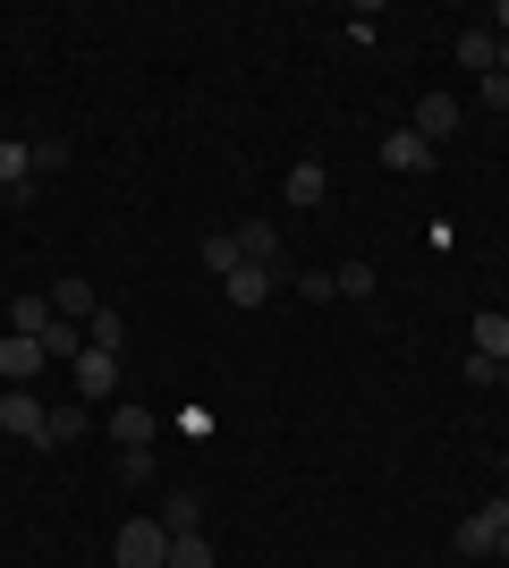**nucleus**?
I'll use <instances>...</instances> for the list:
<instances>
[{
  "label": "nucleus",
  "instance_id": "18",
  "mask_svg": "<svg viewBox=\"0 0 509 568\" xmlns=\"http://www.w3.org/2000/svg\"><path fill=\"white\" fill-rule=\"evenodd\" d=\"M162 526H170V535H204V500H195V493H170L162 500Z\"/></svg>",
  "mask_w": 509,
  "mask_h": 568
},
{
  "label": "nucleus",
  "instance_id": "13",
  "mask_svg": "<svg viewBox=\"0 0 509 568\" xmlns=\"http://www.w3.org/2000/svg\"><path fill=\"white\" fill-rule=\"evenodd\" d=\"M18 187H34V144L0 136V195H18Z\"/></svg>",
  "mask_w": 509,
  "mask_h": 568
},
{
  "label": "nucleus",
  "instance_id": "4",
  "mask_svg": "<svg viewBox=\"0 0 509 568\" xmlns=\"http://www.w3.org/2000/svg\"><path fill=\"white\" fill-rule=\"evenodd\" d=\"M69 382H77V399H85V407H102L111 390H120V356H111V348H85L69 365Z\"/></svg>",
  "mask_w": 509,
  "mask_h": 568
},
{
  "label": "nucleus",
  "instance_id": "26",
  "mask_svg": "<svg viewBox=\"0 0 509 568\" xmlns=\"http://www.w3.org/2000/svg\"><path fill=\"white\" fill-rule=\"evenodd\" d=\"M492 551H501V560H509V526H501V544H492Z\"/></svg>",
  "mask_w": 509,
  "mask_h": 568
},
{
  "label": "nucleus",
  "instance_id": "5",
  "mask_svg": "<svg viewBox=\"0 0 509 568\" xmlns=\"http://www.w3.org/2000/svg\"><path fill=\"white\" fill-rule=\"evenodd\" d=\"M51 356H43V339H18V332H0V382H9V390H26V382L43 374Z\"/></svg>",
  "mask_w": 509,
  "mask_h": 568
},
{
  "label": "nucleus",
  "instance_id": "21",
  "mask_svg": "<svg viewBox=\"0 0 509 568\" xmlns=\"http://www.w3.org/2000/svg\"><path fill=\"white\" fill-rule=\"evenodd\" d=\"M153 475H162V467H153V450H120V484H128V493H145Z\"/></svg>",
  "mask_w": 509,
  "mask_h": 568
},
{
  "label": "nucleus",
  "instance_id": "19",
  "mask_svg": "<svg viewBox=\"0 0 509 568\" xmlns=\"http://www.w3.org/2000/svg\"><path fill=\"white\" fill-rule=\"evenodd\" d=\"M85 348H111V356H120V348H128V323H120L111 306H102L94 323H85Z\"/></svg>",
  "mask_w": 509,
  "mask_h": 568
},
{
  "label": "nucleus",
  "instance_id": "14",
  "mask_svg": "<svg viewBox=\"0 0 509 568\" xmlns=\"http://www.w3.org/2000/svg\"><path fill=\"white\" fill-rule=\"evenodd\" d=\"M51 323H60V314H51V297H9V332H18V339H43Z\"/></svg>",
  "mask_w": 509,
  "mask_h": 568
},
{
  "label": "nucleus",
  "instance_id": "9",
  "mask_svg": "<svg viewBox=\"0 0 509 568\" xmlns=\"http://www.w3.org/2000/svg\"><path fill=\"white\" fill-rule=\"evenodd\" d=\"M281 195H289L297 213H315L323 195H332V170H323V162H289V179H281Z\"/></svg>",
  "mask_w": 509,
  "mask_h": 568
},
{
  "label": "nucleus",
  "instance_id": "7",
  "mask_svg": "<svg viewBox=\"0 0 509 568\" xmlns=\"http://www.w3.org/2000/svg\"><path fill=\"white\" fill-rule=\"evenodd\" d=\"M51 314H60V323H94V314H102L94 281H77V272H69V281H51Z\"/></svg>",
  "mask_w": 509,
  "mask_h": 568
},
{
  "label": "nucleus",
  "instance_id": "27",
  "mask_svg": "<svg viewBox=\"0 0 509 568\" xmlns=\"http://www.w3.org/2000/svg\"><path fill=\"white\" fill-rule=\"evenodd\" d=\"M501 77H509V34H501Z\"/></svg>",
  "mask_w": 509,
  "mask_h": 568
},
{
  "label": "nucleus",
  "instance_id": "6",
  "mask_svg": "<svg viewBox=\"0 0 509 568\" xmlns=\"http://www.w3.org/2000/svg\"><path fill=\"white\" fill-rule=\"evenodd\" d=\"M408 128H416V136H425V144L459 136V94H425V102H416V111H408Z\"/></svg>",
  "mask_w": 509,
  "mask_h": 568
},
{
  "label": "nucleus",
  "instance_id": "23",
  "mask_svg": "<svg viewBox=\"0 0 509 568\" xmlns=\"http://www.w3.org/2000/svg\"><path fill=\"white\" fill-rule=\"evenodd\" d=\"M289 288H297V297H315V306H323V297H339V281H332V272H323V263H315V272H297Z\"/></svg>",
  "mask_w": 509,
  "mask_h": 568
},
{
  "label": "nucleus",
  "instance_id": "12",
  "mask_svg": "<svg viewBox=\"0 0 509 568\" xmlns=\"http://www.w3.org/2000/svg\"><path fill=\"white\" fill-rule=\"evenodd\" d=\"M383 162H390V170H408V179H416V170H434V144L416 136V128H390V136H383Z\"/></svg>",
  "mask_w": 509,
  "mask_h": 568
},
{
  "label": "nucleus",
  "instance_id": "24",
  "mask_svg": "<svg viewBox=\"0 0 509 568\" xmlns=\"http://www.w3.org/2000/svg\"><path fill=\"white\" fill-rule=\"evenodd\" d=\"M476 102H485V111H509V77H501V69L476 77Z\"/></svg>",
  "mask_w": 509,
  "mask_h": 568
},
{
  "label": "nucleus",
  "instance_id": "11",
  "mask_svg": "<svg viewBox=\"0 0 509 568\" xmlns=\"http://www.w3.org/2000/svg\"><path fill=\"white\" fill-rule=\"evenodd\" d=\"M459 69L467 77H492V69H501V34H492V26H467V34H459Z\"/></svg>",
  "mask_w": 509,
  "mask_h": 568
},
{
  "label": "nucleus",
  "instance_id": "20",
  "mask_svg": "<svg viewBox=\"0 0 509 568\" xmlns=\"http://www.w3.org/2000/svg\"><path fill=\"white\" fill-rule=\"evenodd\" d=\"M170 568H221L204 535H170Z\"/></svg>",
  "mask_w": 509,
  "mask_h": 568
},
{
  "label": "nucleus",
  "instance_id": "25",
  "mask_svg": "<svg viewBox=\"0 0 509 568\" xmlns=\"http://www.w3.org/2000/svg\"><path fill=\"white\" fill-rule=\"evenodd\" d=\"M492 34H509V0H501V9H492Z\"/></svg>",
  "mask_w": 509,
  "mask_h": 568
},
{
  "label": "nucleus",
  "instance_id": "15",
  "mask_svg": "<svg viewBox=\"0 0 509 568\" xmlns=\"http://www.w3.org/2000/svg\"><path fill=\"white\" fill-rule=\"evenodd\" d=\"M476 356L509 365V314H501V306H485V314H476Z\"/></svg>",
  "mask_w": 509,
  "mask_h": 568
},
{
  "label": "nucleus",
  "instance_id": "2",
  "mask_svg": "<svg viewBox=\"0 0 509 568\" xmlns=\"http://www.w3.org/2000/svg\"><path fill=\"white\" fill-rule=\"evenodd\" d=\"M501 526H509V500H476V509L459 518V560H492Z\"/></svg>",
  "mask_w": 509,
  "mask_h": 568
},
{
  "label": "nucleus",
  "instance_id": "22",
  "mask_svg": "<svg viewBox=\"0 0 509 568\" xmlns=\"http://www.w3.org/2000/svg\"><path fill=\"white\" fill-rule=\"evenodd\" d=\"M332 281H339V297H374V263H339Z\"/></svg>",
  "mask_w": 509,
  "mask_h": 568
},
{
  "label": "nucleus",
  "instance_id": "17",
  "mask_svg": "<svg viewBox=\"0 0 509 568\" xmlns=\"http://www.w3.org/2000/svg\"><path fill=\"white\" fill-rule=\"evenodd\" d=\"M238 263H246L238 230H213V237H204V272H213V281H230V272H238Z\"/></svg>",
  "mask_w": 509,
  "mask_h": 568
},
{
  "label": "nucleus",
  "instance_id": "8",
  "mask_svg": "<svg viewBox=\"0 0 509 568\" xmlns=\"http://www.w3.org/2000/svg\"><path fill=\"white\" fill-rule=\"evenodd\" d=\"M153 433H162V425H153V407H136V399L111 407V442H120V450H153Z\"/></svg>",
  "mask_w": 509,
  "mask_h": 568
},
{
  "label": "nucleus",
  "instance_id": "10",
  "mask_svg": "<svg viewBox=\"0 0 509 568\" xmlns=\"http://www.w3.org/2000/svg\"><path fill=\"white\" fill-rule=\"evenodd\" d=\"M272 288H281V281H272L264 263H238V272L221 281V297H230V306H246V314H255V306H264V297H272Z\"/></svg>",
  "mask_w": 509,
  "mask_h": 568
},
{
  "label": "nucleus",
  "instance_id": "1",
  "mask_svg": "<svg viewBox=\"0 0 509 568\" xmlns=\"http://www.w3.org/2000/svg\"><path fill=\"white\" fill-rule=\"evenodd\" d=\"M111 560L120 568H170V526L162 518H128L120 544H111Z\"/></svg>",
  "mask_w": 509,
  "mask_h": 568
},
{
  "label": "nucleus",
  "instance_id": "3",
  "mask_svg": "<svg viewBox=\"0 0 509 568\" xmlns=\"http://www.w3.org/2000/svg\"><path fill=\"white\" fill-rule=\"evenodd\" d=\"M43 425H51V407L34 399V390H0V433H18V442L51 450V442H43Z\"/></svg>",
  "mask_w": 509,
  "mask_h": 568
},
{
  "label": "nucleus",
  "instance_id": "16",
  "mask_svg": "<svg viewBox=\"0 0 509 568\" xmlns=\"http://www.w3.org/2000/svg\"><path fill=\"white\" fill-rule=\"evenodd\" d=\"M85 425H94V407H85V399H60V407H51V425H43V442L60 450V442H77Z\"/></svg>",
  "mask_w": 509,
  "mask_h": 568
},
{
  "label": "nucleus",
  "instance_id": "28",
  "mask_svg": "<svg viewBox=\"0 0 509 568\" xmlns=\"http://www.w3.org/2000/svg\"><path fill=\"white\" fill-rule=\"evenodd\" d=\"M501 382H509V365H501Z\"/></svg>",
  "mask_w": 509,
  "mask_h": 568
}]
</instances>
